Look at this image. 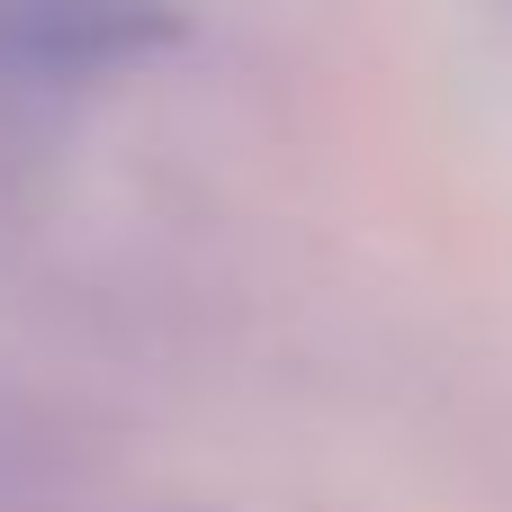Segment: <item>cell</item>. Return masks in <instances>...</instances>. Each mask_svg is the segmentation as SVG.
Listing matches in <instances>:
<instances>
[{
    "label": "cell",
    "instance_id": "obj_1",
    "mask_svg": "<svg viewBox=\"0 0 512 512\" xmlns=\"http://www.w3.org/2000/svg\"><path fill=\"white\" fill-rule=\"evenodd\" d=\"M171 45L162 0H18L0 18V54L27 72H108Z\"/></svg>",
    "mask_w": 512,
    "mask_h": 512
}]
</instances>
